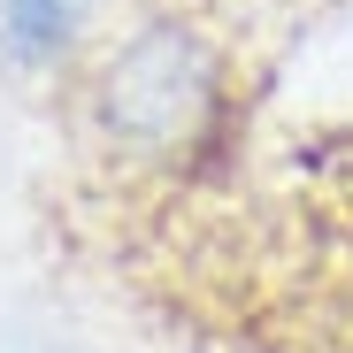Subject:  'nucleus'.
Masks as SVG:
<instances>
[{
	"label": "nucleus",
	"mask_w": 353,
	"mask_h": 353,
	"mask_svg": "<svg viewBox=\"0 0 353 353\" xmlns=\"http://www.w3.org/2000/svg\"><path fill=\"white\" fill-rule=\"evenodd\" d=\"M108 0H0V62L16 77H70L100 31Z\"/></svg>",
	"instance_id": "2"
},
{
	"label": "nucleus",
	"mask_w": 353,
	"mask_h": 353,
	"mask_svg": "<svg viewBox=\"0 0 353 353\" xmlns=\"http://www.w3.org/2000/svg\"><path fill=\"white\" fill-rule=\"evenodd\" d=\"M77 77V139L115 176L176 185L223 154L239 123V70L230 46L176 8H146L139 23L108 31Z\"/></svg>",
	"instance_id": "1"
}]
</instances>
